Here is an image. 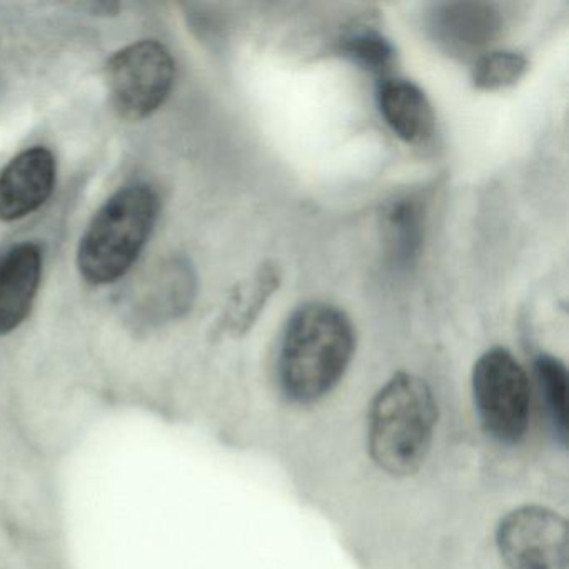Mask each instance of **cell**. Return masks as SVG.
I'll list each match as a JSON object with an SVG mask.
<instances>
[{"instance_id":"30bf717a","label":"cell","mask_w":569,"mask_h":569,"mask_svg":"<svg viewBox=\"0 0 569 569\" xmlns=\"http://www.w3.org/2000/svg\"><path fill=\"white\" fill-rule=\"evenodd\" d=\"M378 106L391 131L408 144H422L435 134V111L426 92L408 79H381Z\"/></svg>"},{"instance_id":"7a4b0ae2","label":"cell","mask_w":569,"mask_h":569,"mask_svg":"<svg viewBox=\"0 0 569 569\" xmlns=\"http://www.w3.org/2000/svg\"><path fill=\"white\" fill-rule=\"evenodd\" d=\"M438 422V406L425 379L392 376L372 399L368 449L372 461L391 476H411L425 465Z\"/></svg>"},{"instance_id":"9a60e30c","label":"cell","mask_w":569,"mask_h":569,"mask_svg":"<svg viewBox=\"0 0 569 569\" xmlns=\"http://www.w3.org/2000/svg\"><path fill=\"white\" fill-rule=\"evenodd\" d=\"M525 56L515 51H489L475 61L471 72L472 88L478 91H501L518 84L528 71Z\"/></svg>"},{"instance_id":"6da1fadb","label":"cell","mask_w":569,"mask_h":569,"mask_svg":"<svg viewBox=\"0 0 569 569\" xmlns=\"http://www.w3.org/2000/svg\"><path fill=\"white\" fill-rule=\"evenodd\" d=\"M356 351V329L338 306L312 301L286 322L279 346L278 376L291 401L311 405L341 381Z\"/></svg>"},{"instance_id":"ba28073f","label":"cell","mask_w":569,"mask_h":569,"mask_svg":"<svg viewBox=\"0 0 569 569\" xmlns=\"http://www.w3.org/2000/svg\"><path fill=\"white\" fill-rule=\"evenodd\" d=\"M56 159L49 149H28L0 172V219L18 221L38 211L56 186Z\"/></svg>"},{"instance_id":"9c48e42d","label":"cell","mask_w":569,"mask_h":569,"mask_svg":"<svg viewBox=\"0 0 569 569\" xmlns=\"http://www.w3.org/2000/svg\"><path fill=\"white\" fill-rule=\"evenodd\" d=\"M42 276V249L21 242L0 258V335L18 329L31 312Z\"/></svg>"},{"instance_id":"5b68a950","label":"cell","mask_w":569,"mask_h":569,"mask_svg":"<svg viewBox=\"0 0 569 569\" xmlns=\"http://www.w3.org/2000/svg\"><path fill=\"white\" fill-rule=\"evenodd\" d=\"M174 78V59L164 46L156 41L128 46L108 64L112 106L129 121L149 118L171 94Z\"/></svg>"},{"instance_id":"7c38bea8","label":"cell","mask_w":569,"mask_h":569,"mask_svg":"<svg viewBox=\"0 0 569 569\" xmlns=\"http://www.w3.org/2000/svg\"><path fill=\"white\" fill-rule=\"evenodd\" d=\"M282 272L276 262H262L249 281L232 292L219 321V331L231 336H244L258 322L269 299L281 286Z\"/></svg>"},{"instance_id":"4fadbf2b","label":"cell","mask_w":569,"mask_h":569,"mask_svg":"<svg viewBox=\"0 0 569 569\" xmlns=\"http://www.w3.org/2000/svg\"><path fill=\"white\" fill-rule=\"evenodd\" d=\"M336 52L371 74L388 78L398 61L395 44L375 28H356L342 36Z\"/></svg>"},{"instance_id":"8fae6325","label":"cell","mask_w":569,"mask_h":569,"mask_svg":"<svg viewBox=\"0 0 569 569\" xmlns=\"http://www.w3.org/2000/svg\"><path fill=\"white\" fill-rule=\"evenodd\" d=\"M425 202L415 196H405L386 206L381 214L382 242L395 268L408 269L415 264L425 238Z\"/></svg>"},{"instance_id":"277c9868","label":"cell","mask_w":569,"mask_h":569,"mask_svg":"<svg viewBox=\"0 0 569 569\" xmlns=\"http://www.w3.org/2000/svg\"><path fill=\"white\" fill-rule=\"evenodd\" d=\"M472 398L482 428L501 442H518L528 431L531 386L525 368L505 348H492L472 369Z\"/></svg>"},{"instance_id":"8992f818","label":"cell","mask_w":569,"mask_h":569,"mask_svg":"<svg viewBox=\"0 0 569 569\" xmlns=\"http://www.w3.org/2000/svg\"><path fill=\"white\" fill-rule=\"evenodd\" d=\"M496 546L509 569H568V521L542 506H521L499 521Z\"/></svg>"},{"instance_id":"3957f363","label":"cell","mask_w":569,"mask_h":569,"mask_svg":"<svg viewBox=\"0 0 569 569\" xmlns=\"http://www.w3.org/2000/svg\"><path fill=\"white\" fill-rule=\"evenodd\" d=\"M159 212V198L149 186L116 192L89 224L78 251L82 278L91 284L121 279L148 242Z\"/></svg>"},{"instance_id":"52a82bcc","label":"cell","mask_w":569,"mask_h":569,"mask_svg":"<svg viewBox=\"0 0 569 569\" xmlns=\"http://www.w3.org/2000/svg\"><path fill=\"white\" fill-rule=\"evenodd\" d=\"M502 18L486 2H446L429 12L428 31L446 54L458 59L485 56L501 34Z\"/></svg>"},{"instance_id":"5bb4252c","label":"cell","mask_w":569,"mask_h":569,"mask_svg":"<svg viewBox=\"0 0 569 569\" xmlns=\"http://www.w3.org/2000/svg\"><path fill=\"white\" fill-rule=\"evenodd\" d=\"M536 378L545 398L556 435L566 445L568 439V371L565 362L551 355H539L535 362Z\"/></svg>"}]
</instances>
